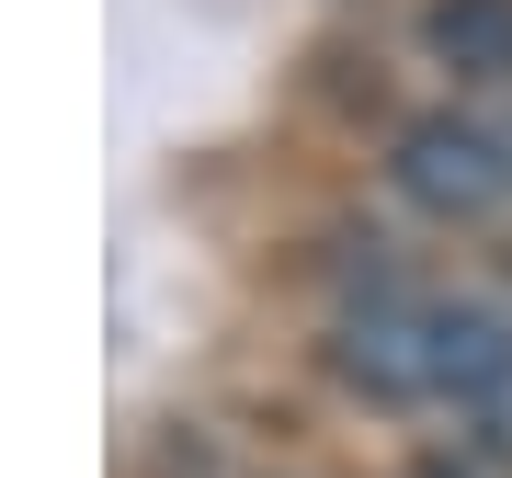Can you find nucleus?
Wrapping results in <instances>:
<instances>
[{"label":"nucleus","instance_id":"nucleus-1","mask_svg":"<svg viewBox=\"0 0 512 478\" xmlns=\"http://www.w3.org/2000/svg\"><path fill=\"white\" fill-rule=\"evenodd\" d=\"M387 205L421 228H444V239H478V228H501L512 217V126L501 114H478V103H421L387 126Z\"/></svg>","mask_w":512,"mask_h":478},{"label":"nucleus","instance_id":"nucleus-2","mask_svg":"<svg viewBox=\"0 0 512 478\" xmlns=\"http://www.w3.org/2000/svg\"><path fill=\"white\" fill-rule=\"evenodd\" d=\"M319 365L342 399L387 410V422H433V296L399 285V274H365V296L330 308Z\"/></svg>","mask_w":512,"mask_h":478},{"label":"nucleus","instance_id":"nucleus-3","mask_svg":"<svg viewBox=\"0 0 512 478\" xmlns=\"http://www.w3.org/2000/svg\"><path fill=\"white\" fill-rule=\"evenodd\" d=\"M421 57L456 92H512V0H421Z\"/></svg>","mask_w":512,"mask_h":478},{"label":"nucleus","instance_id":"nucleus-4","mask_svg":"<svg viewBox=\"0 0 512 478\" xmlns=\"http://www.w3.org/2000/svg\"><path fill=\"white\" fill-rule=\"evenodd\" d=\"M399 478H467V467H456V456H410Z\"/></svg>","mask_w":512,"mask_h":478},{"label":"nucleus","instance_id":"nucleus-5","mask_svg":"<svg viewBox=\"0 0 512 478\" xmlns=\"http://www.w3.org/2000/svg\"><path fill=\"white\" fill-rule=\"evenodd\" d=\"M501 126H512V114H501Z\"/></svg>","mask_w":512,"mask_h":478}]
</instances>
